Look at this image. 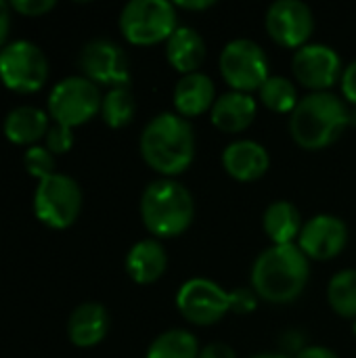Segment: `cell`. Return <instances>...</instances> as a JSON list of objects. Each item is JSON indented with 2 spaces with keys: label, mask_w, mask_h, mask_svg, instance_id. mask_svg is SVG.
Instances as JSON below:
<instances>
[{
  "label": "cell",
  "mask_w": 356,
  "mask_h": 358,
  "mask_svg": "<svg viewBox=\"0 0 356 358\" xmlns=\"http://www.w3.org/2000/svg\"><path fill=\"white\" fill-rule=\"evenodd\" d=\"M250 358H290L287 355H283V352H260V355H254V357Z\"/></svg>",
  "instance_id": "cell-37"
},
{
  "label": "cell",
  "mask_w": 356,
  "mask_h": 358,
  "mask_svg": "<svg viewBox=\"0 0 356 358\" xmlns=\"http://www.w3.org/2000/svg\"><path fill=\"white\" fill-rule=\"evenodd\" d=\"M353 334H355V338H356V319H355V325H353Z\"/></svg>",
  "instance_id": "cell-39"
},
{
  "label": "cell",
  "mask_w": 356,
  "mask_h": 358,
  "mask_svg": "<svg viewBox=\"0 0 356 358\" xmlns=\"http://www.w3.org/2000/svg\"><path fill=\"white\" fill-rule=\"evenodd\" d=\"M256 111L258 107L252 94L229 90L216 99L214 107L210 109V120L218 130L227 134H239L254 124Z\"/></svg>",
  "instance_id": "cell-17"
},
{
  "label": "cell",
  "mask_w": 356,
  "mask_h": 358,
  "mask_svg": "<svg viewBox=\"0 0 356 358\" xmlns=\"http://www.w3.org/2000/svg\"><path fill=\"white\" fill-rule=\"evenodd\" d=\"M174 6L185 8V10H206V8L214 6V0H180Z\"/></svg>",
  "instance_id": "cell-36"
},
{
  "label": "cell",
  "mask_w": 356,
  "mask_h": 358,
  "mask_svg": "<svg viewBox=\"0 0 356 358\" xmlns=\"http://www.w3.org/2000/svg\"><path fill=\"white\" fill-rule=\"evenodd\" d=\"M311 262L296 245H271L258 254L250 273V287L269 304H294L306 289Z\"/></svg>",
  "instance_id": "cell-1"
},
{
  "label": "cell",
  "mask_w": 356,
  "mask_h": 358,
  "mask_svg": "<svg viewBox=\"0 0 356 358\" xmlns=\"http://www.w3.org/2000/svg\"><path fill=\"white\" fill-rule=\"evenodd\" d=\"M136 113V99L130 86L109 88L103 94L101 103V117L109 128H124L132 122Z\"/></svg>",
  "instance_id": "cell-25"
},
{
  "label": "cell",
  "mask_w": 356,
  "mask_h": 358,
  "mask_svg": "<svg viewBox=\"0 0 356 358\" xmlns=\"http://www.w3.org/2000/svg\"><path fill=\"white\" fill-rule=\"evenodd\" d=\"M10 8L25 17H40L55 8V0H13Z\"/></svg>",
  "instance_id": "cell-31"
},
{
  "label": "cell",
  "mask_w": 356,
  "mask_h": 358,
  "mask_svg": "<svg viewBox=\"0 0 356 358\" xmlns=\"http://www.w3.org/2000/svg\"><path fill=\"white\" fill-rule=\"evenodd\" d=\"M304 220L300 210L285 199L273 201L262 216V229L273 245H290L296 243L302 233Z\"/></svg>",
  "instance_id": "cell-22"
},
{
  "label": "cell",
  "mask_w": 356,
  "mask_h": 358,
  "mask_svg": "<svg viewBox=\"0 0 356 358\" xmlns=\"http://www.w3.org/2000/svg\"><path fill=\"white\" fill-rule=\"evenodd\" d=\"M168 268V252L157 239H141L126 254V273L136 285L155 283Z\"/></svg>",
  "instance_id": "cell-19"
},
{
  "label": "cell",
  "mask_w": 356,
  "mask_h": 358,
  "mask_svg": "<svg viewBox=\"0 0 356 358\" xmlns=\"http://www.w3.org/2000/svg\"><path fill=\"white\" fill-rule=\"evenodd\" d=\"M348 126L350 109L332 90L308 92L290 113V134L306 151H321L334 145Z\"/></svg>",
  "instance_id": "cell-3"
},
{
  "label": "cell",
  "mask_w": 356,
  "mask_h": 358,
  "mask_svg": "<svg viewBox=\"0 0 356 358\" xmlns=\"http://www.w3.org/2000/svg\"><path fill=\"white\" fill-rule=\"evenodd\" d=\"M109 331V313L99 302H84L73 308L67 321L69 342L78 348H92L105 340Z\"/></svg>",
  "instance_id": "cell-18"
},
{
  "label": "cell",
  "mask_w": 356,
  "mask_h": 358,
  "mask_svg": "<svg viewBox=\"0 0 356 358\" xmlns=\"http://www.w3.org/2000/svg\"><path fill=\"white\" fill-rule=\"evenodd\" d=\"M292 71L296 80L311 92H329L342 78V59L338 50L327 44H304L292 57Z\"/></svg>",
  "instance_id": "cell-13"
},
{
  "label": "cell",
  "mask_w": 356,
  "mask_h": 358,
  "mask_svg": "<svg viewBox=\"0 0 356 358\" xmlns=\"http://www.w3.org/2000/svg\"><path fill=\"white\" fill-rule=\"evenodd\" d=\"M103 94L94 82L84 76H69L57 82L48 94V115L55 124L76 128L101 113Z\"/></svg>",
  "instance_id": "cell-6"
},
{
  "label": "cell",
  "mask_w": 356,
  "mask_h": 358,
  "mask_svg": "<svg viewBox=\"0 0 356 358\" xmlns=\"http://www.w3.org/2000/svg\"><path fill=\"white\" fill-rule=\"evenodd\" d=\"M50 115L48 111L34 107V105H21L15 107L13 111H8V115L4 117V136L15 143V145H31L38 143L40 138L46 136L48 128H50Z\"/></svg>",
  "instance_id": "cell-21"
},
{
  "label": "cell",
  "mask_w": 356,
  "mask_h": 358,
  "mask_svg": "<svg viewBox=\"0 0 356 358\" xmlns=\"http://www.w3.org/2000/svg\"><path fill=\"white\" fill-rule=\"evenodd\" d=\"M340 86H342V96L353 107H356V59L344 67L342 78H340Z\"/></svg>",
  "instance_id": "cell-32"
},
{
  "label": "cell",
  "mask_w": 356,
  "mask_h": 358,
  "mask_svg": "<svg viewBox=\"0 0 356 358\" xmlns=\"http://www.w3.org/2000/svg\"><path fill=\"white\" fill-rule=\"evenodd\" d=\"M258 96L262 105L275 113H292L300 101L296 84L285 76H269V80L258 90Z\"/></svg>",
  "instance_id": "cell-26"
},
{
  "label": "cell",
  "mask_w": 356,
  "mask_h": 358,
  "mask_svg": "<svg viewBox=\"0 0 356 358\" xmlns=\"http://www.w3.org/2000/svg\"><path fill=\"white\" fill-rule=\"evenodd\" d=\"M216 86L210 76L204 71L180 76V80L174 86L172 101L176 107V113L183 117H197L206 111H210L216 103Z\"/></svg>",
  "instance_id": "cell-16"
},
{
  "label": "cell",
  "mask_w": 356,
  "mask_h": 358,
  "mask_svg": "<svg viewBox=\"0 0 356 358\" xmlns=\"http://www.w3.org/2000/svg\"><path fill=\"white\" fill-rule=\"evenodd\" d=\"M199 340L187 329H168L159 334L145 358H199Z\"/></svg>",
  "instance_id": "cell-23"
},
{
  "label": "cell",
  "mask_w": 356,
  "mask_h": 358,
  "mask_svg": "<svg viewBox=\"0 0 356 358\" xmlns=\"http://www.w3.org/2000/svg\"><path fill=\"white\" fill-rule=\"evenodd\" d=\"M258 296L252 287H237L231 292V313L235 315H250L258 306Z\"/></svg>",
  "instance_id": "cell-29"
},
{
  "label": "cell",
  "mask_w": 356,
  "mask_h": 358,
  "mask_svg": "<svg viewBox=\"0 0 356 358\" xmlns=\"http://www.w3.org/2000/svg\"><path fill=\"white\" fill-rule=\"evenodd\" d=\"M145 164L164 178L187 172L195 159V132L187 117L164 111L141 132L138 141Z\"/></svg>",
  "instance_id": "cell-2"
},
{
  "label": "cell",
  "mask_w": 356,
  "mask_h": 358,
  "mask_svg": "<svg viewBox=\"0 0 356 358\" xmlns=\"http://www.w3.org/2000/svg\"><path fill=\"white\" fill-rule=\"evenodd\" d=\"M8 31H10V4L0 0V50L6 46Z\"/></svg>",
  "instance_id": "cell-34"
},
{
  "label": "cell",
  "mask_w": 356,
  "mask_h": 358,
  "mask_svg": "<svg viewBox=\"0 0 356 358\" xmlns=\"http://www.w3.org/2000/svg\"><path fill=\"white\" fill-rule=\"evenodd\" d=\"M82 212V189L67 174H52L36 187L34 214L50 229L71 227Z\"/></svg>",
  "instance_id": "cell-9"
},
{
  "label": "cell",
  "mask_w": 356,
  "mask_h": 358,
  "mask_svg": "<svg viewBox=\"0 0 356 358\" xmlns=\"http://www.w3.org/2000/svg\"><path fill=\"white\" fill-rule=\"evenodd\" d=\"M350 126H356V107L350 109Z\"/></svg>",
  "instance_id": "cell-38"
},
{
  "label": "cell",
  "mask_w": 356,
  "mask_h": 358,
  "mask_svg": "<svg viewBox=\"0 0 356 358\" xmlns=\"http://www.w3.org/2000/svg\"><path fill=\"white\" fill-rule=\"evenodd\" d=\"M199 358H237V352L229 344L212 342V344H208V346L201 348Z\"/></svg>",
  "instance_id": "cell-33"
},
{
  "label": "cell",
  "mask_w": 356,
  "mask_h": 358,
  "mask_svg": "<svg viewBox=\"0 0 356 358\" xmlns=\"http://www.w3.org/2000/svg\"><path fill=\"white\" fill-rule=\"evenodd\" d=\"M264 27L283 48H302L315 31V15L302 0H277L266 8Z\"/></svg>",
  "instance_id": "cell-12"
},
{
  "label": "cell",
  "mask_w": 356,
  "mask_h": 358,
  "mask_svg": "<svg viewBox=\"0 0 356 358\" xmlns=\"http://www.w3.org/2000/svg\"><path fill=\"white\" fill-rule=\"evenodd\" d=\"M166 59L183 76L199 71L206 59L204 36L195 27H189V25L176 27L174 34L166 40Z\"/></svg>",
  "instance_id": "cell-20"
},
{
  "label": "cell",
  "mask_w": 356,
  "mask_h": 358,
  "mask_svg": "<svg viewBox=\"0 0 356 358\" xmlns=\"http://www.w3.org/2000/svg\"><path fill=\"white\" fill-rule=\"evenodd\" d=\"M176 17L168 0H130L120 13V31L134 46H151L174 34Z\"/></svg>",
  "instance_id": "cell-5"
},
{
  "label": "cell",
  "mask_w": 356,
  "mask_h": 358,
  "mask_svg": "<svg viewBox=\"0 0 356 358\" xmlns=\"http://www.w3.org/2000/svg\"><path fill=\"white\" fill-rule=\"evenodd\" d=\"M222 168L239 182H254L271 168V155L264 145L252 138H237L222 151Z\"/></svg>",
  "instance_id": "cell-15"
},
{
  "label": "cell",
  "mask_w": 356,
  "mask_h": 358,
  "mask_svg": "<svg viewBox=\"0 0 356 358\" xmlns=\"http://www.w3.org/2000/svg\"><path fill=\"white\" fill-rule=\"evenodd\" d=\"M327 302L342 319H356V268L338 271L327 285Z\"/></svg>",
  "instance_id": "cell-24"
},
{
  "label": "cell",
  "mask_w": 356,
  "mask_h": 358,
  "mask_svg": "<svg viewBox=\"0 0 356 358\" xmlns=\"http://www.w3.org/2000/svg\"><path fill=\"white\" fill-rule=\"evenodd\" d=\"M23 164H25V170L38 180H44L48 176L57 174L55 172V155L46 147H40V145H34L25 151Z\"/></svg>",
  "instance_id": "cell-27"
},
{
  "label": "cell",
  "mask_w": 356,
  "mask_h": 358,
  "mask_svg": "<svg viewBox=\"0 0 356 358\" xmlns=\"http://www.w3.org/2000/svg\"><path fill=\"white\" fill-rule=\"evenodd\" d=\"M176 308L191 325L210 327L231 313V292L212 279L193 277L178 287Z\"/></svg>",
  "instance_id": "cell-10"
},
{
  "label": "cell",
  "mask_w": 356,
  "mask_h": 358,
  "mask_svg": "<svg viewBox=\"0 0 356 358\" xmlns=\"http://www.w3.org/2000/svg\"><path fill=\"white\" fill-rule=\"evenodd\" d=\"M294 358H340L327 346H306L298 357Z\"/></svg>",
  "instance_id": "cell-35"
},
{
  "label": "cell",
  "mask_w": 356,
  "mask_h": 358,
  "mask_svg": "<svg viewBox=\"0 0 356 358\" xmlns=\"http://www.w3.org/2000/svg\"><path fill=\"white\" fill-rule=\"evenodd\" d=\"M48 80V59L29 40L8 42L0 50V82L19 94L38 92Z\"/></svg>",
  "instance_id": "cell-8"
},
{
  "label": "cell",
  "mask_w": 356,
  "mask_h": 358,
  "mask_svg": "<svg viewBox=\"0 0 356 358\" xmlns=\"http://www.w3.org/2000/svg\"><path fill=\"white\" fill-rule=\"evenodd\" d=\"M78 65L82 76L97 86H128L130 84V61L124 48L109 38L88 40L82 50Z\"/></svg>",
  "instance_id": "cell-11"
},
{
  "label": "cell",
  "mask_w": 356,
  "mask_h": 358,
  "mask_svg": "<svg viewBox=\"0 0 356 358\" xmlns=\"http://www.w3.org/2000/svg\"><path fill=\"white\" fill-rule=\"evenodd\" d=\"M44 147L52 153V155H61L67 153L73 147V130L61 124H52L44 136Z\"/></svg>",
  "instance_id": "cell-28"
},
{
  "label": "cell",
  "mask_w": 356,
  "mask_h": 358,
  "mask_svg": "<svg viewBox=\"0 0 356 358\" xmlns=\"http://www.w3.org/2000/svg\"><path fill=\"white\" fill-rule=\"evenodd\" d=\"M220 76L237 92H254L269 80V57L264 48L250 38H235L220 50Z\"/></svg>",
  "instance_id": "cell-7"
},
{
  "label": "cell",
  "mask_w": 356,
  "mask_h": 358,
  "mask_svg": "<svg viewBox=\"0 0 356 358\" xmlns=\"http://www.w3.org/2000/svg\"><path fill=\"white\" fill-rule=\"evenodd\" d=\"M306 346H308V338H306V334L300 331V329H287V331H283V336H281V340H279L281 352L287 355L290 358H292V355L298 357Z\"/></svg>",
  "instance_id": "cell-30"
},
{
  "label": "cell",
  "mask_w": 356,
  "mask_h": 358,
  "mask_svg": "<svg viewBox=\"0 0 356 358\" xmlns=\"http://www.w3.org/2000/svg\"><path fill=\"white\" fill-rule=\"evenodd\" d=\"M296 245L308 260H332L348 245V227L334 214H317L304 222Z\"/></svg>",
  "instance_id": "cell-14"
},
{
  "label": "cell",
  "mask_w": 356,
  "mask_h": 358,
  "mask_svg": "<svg viewBox=\"0 0 356 358\" xmlns=\"http://www.w3.org/2000/svg\"><path fill=\"white\" fill-rule=\"evenodd\" d=\"M138 210L145 229L159 239L183 235L195 218L193 195L176 178L149 182L141 195Z\"/></svg>",
  "instance_id": "cell-4"
}]
</instances>
